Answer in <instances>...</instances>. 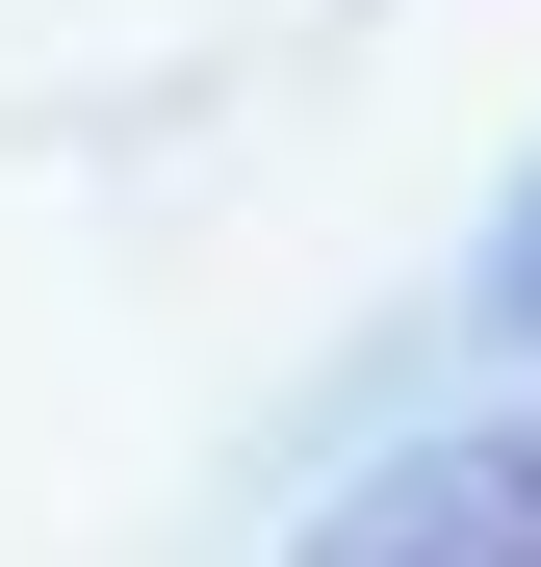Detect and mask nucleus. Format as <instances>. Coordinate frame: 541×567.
Listing matches in <instances>:
<instances>
[{
    "instance_id": "1",
    "label": "nucleus",
    "mask_w": 541,
    "mask_h": 567,
    "mask_svg": "<svg viewBox=\"0 0 541 567\" xmlns=\"http://www.w3.org/2000/svg\"><path fill=\"white\" fill-rule=\"evenodd\" d=\"M284 567H541V413H465V439H387L361 491L284 542Z\"/></svg>"
},
{
    "instance_id": "2",
    "label": "nucleus",
    "mask_w": 541,
    "mask_h": 567,
    "mask_svg": "<svg viewBox=\"0 0 541 567\" xmlns=\"http://www.w3.org/2000/svg\"><path fill=\"white\" fill-rule=\"evenodd\" d=\"M465 310H490V336L541 361V181H516V207H490V258H465Z\"/></svg>"
}]
</instances>
